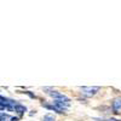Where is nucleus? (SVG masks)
I'll return each mask as SVG.
<instances>
[{
	"mask_svg": "<svg viewBox=\"0 0 121 121\" xmlns=\"http://www.w3.org/2000/svg\"><path fill=\"white\" fill-rule=\"evenodd\" d=\"M22 93H26V95H28L29 97H32V98H36V97H35V95H33V93H30L29 91H26V92H22Z\"/></svg>",
	"mask_w": 121,
	"mask_h": 121,
	"instance_id": "nucleus-7",
	"label": "nucleus"
},
{
	"mask_svg": "<svg viewBox=\"0 0 121 121\" xmlns=\"http://www.w3.org/2000/svg\"><path fill=\"white\" fill-rule=\"evenodd\" d=\"M0 121H18V117L11 116L5 113H0Z\"/></svg>",
	"mask_w": 121,
	"mask_h": 121,
	"instance_id": "nucleus-4",
	"label": "nucleus"
},
{
	"mask_svg": "<svg viewBox=\"0 0 121 121\" xmlns=\"http://www.w3.org/2000/svg\"><path fill=\"white\" fill-rule=\"evenodd\" d=\"M15 112H16V113H18L19 115H22V114H24V113L27 112V108H26L23 104L17 103V104L15 105Z\"/></svg>",
	"mask_w": 121,
	"mask_h": 121,
	"instance_id": "nucleus-5",
	"label": "nucleus"
},
{
	"mask_svg": "<svg viewBox=\"0 0 121 121\" xmlns=\"http://www.w3.org/2000/svg\"><path fill=\"white\" fill-rule=\"evenodd\" d=\"M43 121H56V120H55V117H53L52 115L47 114V115H45V116L43 117Z\"/></svg>",
	"mask_w": 121,
	"mask_h": 121,
	"instance_id": "nucleus-6",
	"label": "nucleus"
},
{
	"mask_svg": "<svg viewBox=\"0 0 121 121\" xmlns=\"http://www.w3.org/2000/svg\"><path fill=\"white\" fill-rule=\"evenodd\" d=\"M112 108L114 110L115 114H119L120 110H121V98H115L112 103Z\"/></svg>",
	"mask_w": 121,
	"mask_h": 121,
	"instance_id": "nucleus-2",
	"label": "nucleus"
},
{
	"mask_svg": "<svg viewBox=\"0 0 121 121\" xmlns=\"http://www.w3.org/2000/svg\"><path fill=\"white\" fill-rule=\"evenodd\" d=\"M48 95L51 97H53L55 99H59V100H67V99H69L65 95L60 93V92H57V91H51V92H48Z\"/></svg>",
	"mask_w": 121,
	"mask_h": 121,
	"instance_id": "nucleus-3",
	"label": "nucleus"
},
{
	"mask_svg": "<svg viewBox=\"0 0 121 121\" xmlns=\"http://www.w3.org/2000/svg\"><path fill=\"white\" fill-rule=\"evenodd\" d=\"M98 91H99V87H97V86H95V87H86V86L81 87V93L85 97H92L98 92Z\"/></svg>",
	"mask_w": 121,
	"mask_h": 121,
	"instance_id": "nucleus-1",
	"label": "nucleus"
}]
</instances>
